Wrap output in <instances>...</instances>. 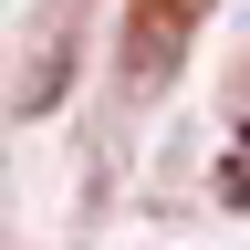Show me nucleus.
<instances>
[{
    "mask_svg": "<svg viewBox=\"0 0 250 250\" xmlns=\"http://www.w3.org/2000/svg\"><path fill=\"white\" fill-rule=\"evenodd\" d=\"M177 42H188V0H146L136 42H125V52H136V73H125V83L156 94V83H167V62H177Z\"/></svg>",
    "mask_w": 250,
    "mask_h": 250,
    "instance_id": "1",
    "label": "nucleus"
}]
</instances>
